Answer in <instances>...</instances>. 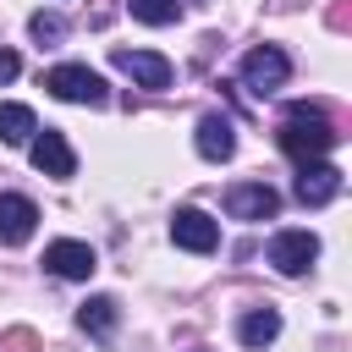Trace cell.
I'll use <instances>...</instances> for the list:
<instances>
[{
	"label": "cell",
	"instance_id": "cell-12",
	"mask_svg": "<svg viewBox=\"0 0 352 352\" xmlns=\"http://www.w3.org/2000/svg\"><path fill=\"white\" fill-rule=\"evenodd\" d=\"M198 154L214 160V165L236 154V126H231V116H204V121H198Z\"/></svg>",
	"mask_w": 352,
	"mask_h": 352
},
{
	"label": "cell",
	"instance_id": "cell-14",
	"mask_svg": "<svg viewBox=\"0 0 352 352\" xmlns=\"http://www.w3.org/2000/svg\"><path fill=\"white\" fill-rule=\"evenodd\" d=\"M38 132V116L28 104H0V143H28Z\"/></svg>",
	"mask_w": 352,
	"mask_h": 352
},
{
	"label": "cell",
	"instance_id": "cell-15",
	"mask_svg": "<svg viewBox=\"0 0 352 352\" xmlns=\"http://www.w3.org/2000/svg\"><path fill=\"white\" fill-rule=\"evenodd\" d=\"M77 324H82L88 336H110V330H116V297H88V302L77 308Z\"/></svg>",
	"mask_w": 352,
	"mask_h": 352
},
{
	"label": "cell",
	"instance_id": "cell-8",
	"mask_svg": "<svg viewBox=\"0 0 352 352\" xmlns=\"http://www.w3.org/2000/svg\"><path fill=\"white\" fill-rule=\"evenodd\" d=\"M170 242L187 248V253H214L220 226H214L204 209H176V214H170Z\"/></svg>",
	"mask_w": 352,
	"mask_h": 352
},
{
	"label": "cell",
	"instance_id": "cell-7",
	"mask_svg": "<svg viewBox=\"0 0 352 352\" xmlns=\"http://www.w3.org/2000/svg\"><path fill=\"white\" fill-rule=\"evenodd\" d=\"M28 148H33V165H38L44 176H55V182H66V176L77 170V154H72V143H66L55 126L33 132V138H28Z\"/></svg>",
	"mask_w": 352,
	"mask_h": 352
},
{
	"label": "cell",
	"instance_id": "cell-13",
	"mask_svg": "<svg viewBox=\"0 0 352 352\" xmlns=\"http://www.w3.org/2000/svg\"><path fill=\"white\" fill-rule=\"evenodd\" d=\"M236 336H242L248 346H270V341L280 336V314H275V308H253V314H242Z\"/></svg>",
	"mask_w": 352,
	"mask_h": 352
},
{
	"label": "cell",
	"instance_id": "cell-6",
	"mask_svg": "<svg viewBox=\"0 0 352 352\" xmlns=\"http://www.w3.org/2000/svg\"><path fill=\"white\" fill-rule=\"evenodd\" d=\"M314 258H319V236L314 231H275L270 236V264L280 275H302Z\"/></svg>",
	"mask_w": 352,
	"mask_h": 352
},
{
	"label": "cell",
	"instance_id": "cell-10",
	"mask_svg": "<svg viewBox=\"0 0 352 352\" xmlns=\"http://www.w3.org/2000/svg\"><path fill=\"white\" fill-rule=\"evenodd\" d=\"M292 192H297L308 209H319V204H330V198L341 192V170H336V165H324V160H308V165H297Z\"/></svg>",
	"mask_w": 352,
	"mask_h": 352
},
{
	"label": "cell",
	"instance_id": "cell-11",
	"mask_svg": "<svg viewBox=\"0 0 352 352\" xmlns=\"http://www.w3.org/2000/svg\"><path fill=\"white\" fill-rule=\"evenodd\" d=\"M33 226H38L33 198H22V192H0V242L22 248V242L33 236Z\"/></svg>",
	"mask_w": 352,
	"mask_h": 352
},
{
	"label": "cell",
	"instance_id": "cell-9",
	"mask_svg": "<svg viewBox=\"0 0 352 352\" xmlns=\"http://www.w3.org/2000/svg\"><path fill=\"white\" fill-rule=\"evenodd\" d=\"M44 270H55L60 280H88V275L99 270V258H94V248H88V242L60 236V242H50V248H44Z\"/></svg>",
	"mask_w": 352,
	"mask_h": 352
},
{
	"label": "cell",
	"instance_id": "cell-1",
	"mask_svg": "<svg viewBox=\"0 0 352 352\" xmlns=\"http://www.w3.org/2000/svg\"><path fill=\"white\" fill-rule=\"evenodd\" d=\"M280 148L297 160V165H308V160H324L330 148H336V126L324 121V110H314V104H292L286 116H280Z\"/></svg>",
	"mask_w": 352,
	"mask_h": 352
},
{
	"label": "cell",
	"instance_id": "cell-4",
	"mask_svg": "<svg viewBox=\"0 0 352 352\" xmlns=\"http://www.w3.org/2000/svg\"><path fill=\"white\" fill-rule=\"evenodd\" d=\"M280 209V192L270 182H231L226 187V214L231 220H275Z\"/></svg>",
	"mask_w": 352,
	"mask_h": 352
},
{
	"label": "cell",
	"instance_id": "cell-16",
	"mask_svg": "<svg viewBox=\"0 0 352 352\" xmlns=\"http://www.w3.org/2000/svg\"><path fill=\"white\" fill-rule=\"evenodd\" d=\"M126 11L138 22H148V28H165V22L182 16V0H126Z\"/></svg>",
	"mask_w": 352,
	"mask_h": 352
},
{
	"label": "cell",
	"instance_id": "cell-18",
	"mask_svg": "<svg viewBox=\"0 0 352 352\" xmlns=\"http://www.w3.org/2000/svg\"><path fill=\"white\" fill-rule=\"evenodd\" d=\"M22 72V60H16V50H0V82H11Z\"/></svg>",
	"mask_w": 352,
	"mask_h": 352
},
{
	"label": "cell",
	"instance_id": "cell-17",
	"mask_svg": "<svg viewBox=\"0 0 352 352\" xmlns=\"http://www.w3.org/2000/svg\"><path fill=\"white\" fill-rule=\"evenodd\" d=\"M28 33H33L38 44H60V38H66V16H60V11H33Z\"/></svg>",
	"mask_w": 352,
	"mask_h": 352
},
{
	"label": "cell",
	"instance_id": "cell-5",
	"mask_svg": "<svg viewBox=\"0 0 352 352\" xmlns=\"http://www.w3.org/2000/svg\"><path fill=\"white\" fill-rule=\"evenodd\" d=\"M110 66H121L132 82H143V88H170V77H176V66L165 60V55H154V50H110Z\"/></svg>",
	"mask_w": 352,
	"mask_h": 352
},
{
	"label": "cell",
	"instance_id": "cell-2",
	"mask_svg": "<svg viewBox=\"0 0 352 352\" xmlns=\"http://www.w3.org/2000/svg\"><path fill=\"white\" fill-rule=\"evenodd\" d=\"M44 88L55 94V99H66V104H104V77L99 72H88V66H50L44 72Z\"/></svg>",
	"mask_w": 352,
	"mask_h": 352
},
{
	"label": "cell",
	"instance_id": "cell-3",
	"mask_svg": "<svg viewBox=\"0 0 352 352\" xmlns=\"http://www.w3.org/2000/svg\"><path fill=\"white\" fill-rule=\"evenodd\" d=\"M292 77V60H286V50H275V44H258V50H248L242 55V82H248V94H275L280 82Z\"/></svg>",
	"mask_w": 352,
	"mask_h": 352
}]
</instances>
